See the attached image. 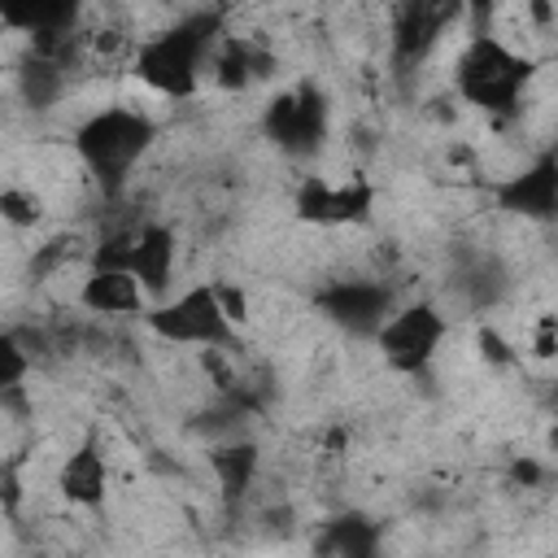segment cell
I'll list each match as a JSON object with an SVG mask.
<instances>
[{"instance_id": "cell-17", "label": "cell", "mask_w": 558, "mask_h": 558, "mask_svg": "<svg viewBox=\"0 0 558 558\" xmlns=\"http://www.w3.org/2000/svg\"><path fill=\"white\" fill-rule=\"evenodd\" d=\"M17 87H22V100L35 105V109H48L61 100L65 92V57H48V52H31L17 70Z\"/></svg>"}, {"instance_id": "cell-1", "label": "cell", "mask_w": 558, "mask_h": 558, "mask_svg": "<svg viewBox=\"0 0 558 558\" xmlns=\"http://www.w3.org/2000/svg\"><path fill=\"white\" fill-rule=\"evenodd\" d=\"M218 39H222V13L192 9V13L174 17L170 26L144 35L140 48H135V57H131V70L157 96L187 100L209 78V61H214Z\"/></svg>"}, {"instance_id": "cell-19", "label": "cell", "mask_w": 558, "mask_h": 558, "mask_svg": "<svg viewBox=\"0 0 558 558\" xmlns=\"http://www.w3.org/2000/svg\"><path fill=\"white\" fill-rule=\"evenodd\" d=\"M39 218H44L39 192H31V187H0V222L26 231V227H35Z\"/></svg>"}, {"instance_id": "cell-21", "label": "cell", "mask_w": 558, "mask_h": 558, "mask_svg": "<svg viewBox=\"0 0 558 558\" xmlns=\"http://www.w3.org/2000/svg\"><path fill=\"white\" fill-rule=\"evenodd\" d=\"M480 349H484V357H488V362H514L510 344H506V340H501L493 327H484V331H480Z\"/></svg>"}, {"instance_id": "cell-2", "label": "cell", "mask_w": 558, "mask_h": 558, "mask_svg": "<svg viewBox=\"0 0 558 558\" xmlns=\"http://www.w3.org/2000/svg\"><path fill=\"white\" fill-rule=\"evenodd\" d=\"M532 74H536L532 57H523L514 44H506L493 31L466 35L462 52L453 57V92L488 118H514L523 109Z\"/></svg>"}, {"instance_id": "cell-18", "label": "cell", "mask_w": 558, "mask_h": 558, "mask_svg": "<svg viewBox=\"0 0 558 558\" xmlns=\"http://www.w3.org/2000/svg\"><path fill=\"white\" fill-rule=\"evenodd\" d=\"M26 375H31V349H26V340L17 331L0 327V397L17 392L26 384Z\"/></svg>"}, {"instance_id": "cell-8", "label": "cell", "mask_w": 558, "mask_h": 558, "mask_svg": "<svg viewBox=\"0 0 558 558\" xmlns=\"http://www.w3.org/2000/svg\"><path fill=\"white\" fill-rule=\"evenodd\" d=\"M375 201L379 192L366 174H344V179L305 174L292 196V209L310 227H362L375 218Z\"/></svg>"}, {"instance_id": "cell-12", "label": "cell", "mask_w": 558, "mask_h": 558, "mask_svg": "<svg viewBox=\"0 0 558 558\" xmlns=\"http://www.w3.org/2000/svg\"><path fill=\"white\" fill-rule=\"evenodd\" d=\"M78 305L87 314H100V318H140L148 310V296L131 270L87 266L83 283H78Z\"/></svg>"}, {"instance_id": "cell-14", "label": "cell", "mask_w": 558, "mask_h": 558, "mask_svg": "<svg viewBox=\"0 0 558 558\" xmlns=\"http://www.w3.org/2000/svg\"><path fill=\"white\" fill-rule=\"evenodd\" d=\"M318 554L323 558H384V523L362 510L336 514L318 532Z\"/></svg>"}, {"instance_id": "cell-6", "label": "cell", "mask_w": 558, "mask_h": 558, "mask_svg": "<svg viewBox=\"0 0 558 558\" xmlns=\"http://www.w3.org/2000/svg\"><path fill=\"white\" fill-rule=\"evenodd\" d=\"M327 126H331V105L323 96L318 83H296L288 92H279L266 109H262V131L266 140L288 153V157H314L327 140Z\"/></svg>"}, {"instance_id": "cell-13", "label": "cell", "mask_w": 558, "mask_h": 558, "mask_svg": "<svg viewBox=\"0 0 558 558\" xmlns=\"http://www.w3.org/2000/svg\"><path fill=\"white\" fill-rule=\"evenodd\" d=\"M57 488L78 510L105 506V497H109V458H105V449H100L96 436H87L83 445H74L65 453V462L57 471Z\"/></svg>"}, {"instance_id": "cell-4", "label": "cell", "mask_w": 558, "mask_h": 558, "mask_svg": "<svg viewBox=\"0 0 558 558\" xmlns=\"http://www.w3.org/2000/svg\"><path fill=\"white\" fill-rule=\"evenodd\" d=\"M144 327L166 340V344H179V349H201V353H222L235 344V323H240V310H235V292L222 288V283H187L183 292L174 296H161L153 301L144 314Z\"/></svg>"}, {"instance_id": "cell-5", "label": "cell", "mask_w": 558, "mask_h": 558, "mask_svg": "<svg viewBox=\"0 0 558 558\" xmlns=\"http://www.w3.org/2000/svg\"><path fill=\"white\" fill-rule=\"evenodd\" d=\"M449 336V314L436 301H397V310L375 331V349L392 375H423Z\"/></svg>"}, {"instance_id": "cell-10", "label": "cell", "mask_w": 558, "mask_h": 558, "mask_svg": "<svg viewBox=\"0 0 558 558\" xmlns=\"http://www.w3.org/2000/svg\"><path fill=\"white\" fill-rule=\"evenodd\" d=\"M174 262H179V235H174V227H166V222H140V227H131L126 253H122V270H131L140 279L148 305L161 301V296H170Z\"/></svg>"}, {"instance_id": "cell-9", "label": "cell", "mask_w": 558, "mask_h": 558, "mask_svg": "<svg viewBox=\"0 0 558 558\" xmlns=\"http://www.w3.org/2000/svg\"><path fill=\"white\" fill-rule=\"evenodd\" d=\"M493 196L506 214H519L527 222H549L558 214V157H554V148H541L523 170L506 174L493 187Z\"/></svg>"}, {"instance_id": "cell-16", "label": "cell", "mask_w": 558, "mask_h": 558, "mask_svg": "<svg viewBox=\"0 0 558 558\" xmlns=\"http://www.w3.org/2000/svg\"><path fill=\"white\" fill-rule=\"evenodd\" d=\"M257 466H262V453H257V445L244 440V436L222 440V445L209 449V471H214V480H218V488H222V501H231V506L244 501V493H248L253 480H257Z\"/></svg>"}, {"instance_id": "cell-15", "label": "cell", "mask_w": 558, "mask_h": 558, "mask_svg": "<svg viewBox=\"0 0 558 558\" xmlns=\"http://www.w3.org/2000/svg\"><path fill=\"white\" fill-rule=\"evenodd\" d=\"M270 52L266 48H257L253 39H244V35H227L222 31V39H218V48H214V61H209V78L218 83V87H231V92H240V87H248V83H257L262 74H270Z\"/></svg>"}, {"instance_id": "cell-7", "label": "cell", "mask_w": 558, "mask_h": 558, "mask_svg": "<svg viewBox=\"0 0 558 558\" xmlns=\"http://www.w3.org/2000/svg\"><path fill=\"white\" fill-rule=\"evenodd\" d=\"M314 310L353 340H375L384 318L397 310V292L375 275H336L314 292Z\"/></svg>"}, {"instance_id": "cell-3", "label": "cell", "mask_w": 558, "mask_h": 558, "mask_svg": "<svg viewBox=\"0 0 558 558\" xmlns=\"http://www.w3.org/2000/svg\"><path fill=\"white\" fill-rule=\"evenodd\" d=\"M157 144V122L144 109L131 105H105L96 113H87L74 126V153L87 166V174L113 196L131 183L135 166L148 157V148Z\"/></svg>"}, {"instance_id": "cell-11", "label": "cell", "mask_w": 558, "mask_h": 558, "mask_svg": "<svg viewBox=\"0 0 558 558\" xmlns=\"http://www.w3.org/2000/svg\"><path fill=\"white\" fill-rule=\"evenodd\" d=\"M458 22V4H405L392 22V61L401 70L427 61V52L445 39V31Z\"/></svg>"}, {"instance_id": "cell-20", "label": "cell", "mask_w": 558, "mask_h": 558, "mask_svg": "<svg viewBox=\"0 0 558 558\" xmlns=\"http://www.w3.org/2000/svg\"><path fill=\"white\" fill-rule=\"evenodd\" d=\"M532 344H536V357H545V362L554 357V344H558V327H554V314H545V318L536 323V340H532Z\"/></svg>"}]
</instances>
